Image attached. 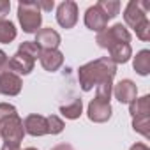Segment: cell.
<instances>
[{
    "instance_id": "obj_1",
    "label": "cell",
    "mask_w": 150,
    "mask_h": 150,
    "mask_svg": "<svg viewBox=\"0 0 150 150\" xmlns=\"http://www.w3.org/2000/svg\"><path fill=\"white\" fill-rule=\"evenodd\" d=\"M115 74H117V65L108 57H101V58H96L78 69V80H80L81 90L90 92L99 83L113 81Z\"/></svg>"
},
{
    "instance_id": "obj_2",
    "label": "cell",
    "mask_w": 150,
    "mask_h": 150,
    "mask_svg": "<svg viewBox=\"0 0 150 150\" xmlns=\"http://www.w3.org/2000/svg\"><path fill=\"white\" fill-rule=\"evenodd\" d=\"M18 21L25 34H35L41 28L42 14L35 2H20L18 4Z\"/></svg>"
},
{
    "instance_id": "obj_3",
    "label": "cell",
    "mask_w": 150,
    "mask_h": 150,
    "mask_svg": "<svg viewBox=\"0 0 150 150\" xmlns=\"http://www.w3.org/2000/svg\"><path fill=\"white\" fill-rule=\"evenodd\" d=\"M96 42L104 50H110L111 46H115L118 42H129L131 44V32L122 23H117V25L106 27L103 32H99L96 37Z\"/></svg>"
},
{
    "instance_id": "obj_4",
    "label": "cell",
    "mask_w": 150,
    "mask_h": 150,
    "mask_svg": "<svg viewBox=\"0 0 150 150\" xmlns=\"http://www.w3.org/2000/svg\"><path fill=\"white\" fill-rule=\"evenodd\" d=\"M23 136H25V129H23V120L20 118V115H13V117L0 120V138L6 143L20 145L23 141Z\"/></svg>"
},
{
    "instance_id": "obj_5",
    "label": "cell",
    "mask_w": 150,
    "mask_h": 150,
    "mask_svg": "<svg viewBox=\"0 0 150 150\" xmlns=\"http://www.w3.org/2000/svg\"><path fill=\"white\" fill-rule=\"evenodd\" d=\"M148 11H150V4L143 2V0H131L124 9V21L127 27H131L132 30L141 25L143 21L148 20Z\"/></svg>"
},
{
    "instance_id": "obj_6",
    "label": "cell",
    "mask_w": 150,
    "mask_h": 150,
    "mask_svg": "<svg viewBox=\"0 0 150 150\" xmlns=\"http://www.w3.org/2000/svg\"><path fill=\"white\" fill-rule=\"evenodd\" d=\"M57 23L62 28H72L78 23V4L72 0H64L57 7Z\"/></svg>"
},
{
    "instance_id": "obj_7",
    "label": "cell",
    "mask_w": 150,
    "mask_h": 150,
    "mask_svg": "<svg viewBox=\"0 0 150 150\" xmlns=\"http://www.w3.org/2000/svg\"><path fill=\"white\" fill-rule=\"evenodd\" d=\"M111 104L108 101H103V99H92L88 103V108H87V117L90 122H96V124H104L111 118Z\"/></svg>"
},
{
    "instance_id": "obj_8",
    "label": "cell",
    "mask_w": 150,
    "mask_h": 150,
    "mask_svg": "<svg viewBox=\"0 0 150 150\" xmlns=\"http://www.w3.org/2000/svg\"><path fill=\"white\" fill-rule=\"evenodd\" d=\"M21 87H23L21 76L11 72L9 69L0 72V94L2 96L14 97V96H18L21 92Z\"/></svg>"
},
{
    "instance_id": "obj_9",
    "label": "cell",
    "mask_w": 150,
    "mask_h": 150,
    "mask_svg": "<svg viewBox=\"0 0 150 150\" xmlns=\"http://www.w3.org/2000/svg\"><path fill=\"white\" fill-rule=\"evenodd\" d=\"M34 65H35V60L30 58L28 55L21 53V51H16L11 58H9V64H7V69L18 76H27L34 71Z\"/></svg>"
},
{
    "instance_id": "obj_10",
    "label": "cell",
    "mask_w": 150,
    "mask_h": 150,
    "mask_svg": "<svg viewBox=\"0 0 150 150\" xmlns=\"http://www.w3.org/2000/svg\"><path fill=\"white\" fill-rule=\"evenodd\" d=\"M113 96L122 104H131L138 97V87L132 80H122L113 85Z\"/></svg>"
},
{
    "instance_id": "obj_11",
    "label": "cell",
    "mask_w": 150,
    "mask_h": 150,
    "mask_svg": "<svg viewBox=\"0 0 150 150\" xmlns=\"http://www.w3.org/2000/svg\"><path fill=\"white\" fill-rule=\"evenodd\" d=\"M60 34L57 30L50 28H39L35 32V44L41 50H58L60 46Z\"/></svg>"
},
{
    "instance_id": "obj_12",
    "label": "cell",
    "mask_w": 150,
    "mask_h": 150,
    "mask_svg": "<svg viewBox=\"0 0 150 150\" xmlns=\"http://www.w3.org/2000/svg\"><path fill=\"white\" fill-rule=\"evenodd\" d=\"M85 25L87 28H90L92 32H103L108 27V18L103 14V11L97 6H90L85 11Z\"/></svg>"
},
{
    "instance_id": "obj_13",
    "label": "cell",
    "mask_w": 150,
    "mask_h": 150,
    "mask_svg": "<svg viewBox=\"0 0 150 150\" xmlns=\"http://www.w3.org/2000/svg\"><path fill=\"white\" fill-rule=\"evenodd\" d=\"M23 129H25V134H30V136H34V138L48 134V129H46V117L37 115V113L28 115V117L23 120Z\"/></svg>"
},
{
    "instance_id": "obj_14",
    "label": "cell",
    "mask_w": 150,
    "mask_h": 150,
    "mask_svg": "<svg viewBox=\"0 0 150 150\" xmlns=\"http://www.w3.org/2000/svg\"><path fill=\"white\" fill-rule=\"evenodd\" d=\"M39 60H41V65H42L44 71L55 72V71H58V69L62 67V64H64V55H62V51H58V50H42Z\"/></svg>"
},
{
    "instance_id": "obj_15",
    "label": "cell",
    "mask_w": 150,
    "mask_h": 150,
    "mask_svg": "<svg viewBox=\"0 0 150 150\" xmlns=\"http://www.w3.org/2000/svg\"><path fill=\"white\" fill-rule=\"evenodd\" d=\"M110 60L117 65V64H125V62H129L131 60V57H132V48H131V44L129 42H118V44H115V46H111L110 50Z\"/></svg>"
},
{
    "instance_id": "obj_16",
    "label": "cell",
    "mask_w": 150,
    "mask_h": 150,
    "mask_svg": "<svg viewBox=\"0 0 150 150\" xmlns=\"http://www.w3.org/2000/svg\"><path fill=\"white\" fill-rule=\"evenodd\" d=\"M132 69L139 76H148L150 74V51L148 50H141L136 53V57L132 58Z\"/></svg>"
},
{
    "instance_id": "obj_17",
    "label": "cell",
    "mask_w": 150,
    "mask_h": 150,
    "mask_svg": "<svg viewBox=\"0 0 150 150\" xmlns=\"http://www.w3.org/2000/svg\"><path fill=\"white\" fill-rule=\"evenodd\" d=\"M129 113L131 117H141V115H150V96H143V97H136L131 104H129Z\"/></svg>"
},
{
    "instance_id": "obj_18",
    "label": "cell",
    "mask_w": 150,
    "mask_h": 150,
    "mask_svg": "<svg viewBox=\"0 0 150 150\" xmlns=\"http://www.w3.org/2000/svg\"><path fill=\"white\" fill-rule=\"evenodd\" d=\"M60 113H62L65 118H69V120L80 118L81 113H83V103H81V99H72L71 103L62 104V106H60Z\"/></svg>"
},
{
    "instance_id": "obj_19",
    "label": "cell",
    "mask_w": 150,
    "mask_h": 150,
    "mask_svg": "<svg viewBox=\"0 0 150 150\" xmlns=\"http://www.w3.org/2000/svg\"><path fill=\"white\" fill-rule=\"evenodd\" d=\"M16 35H18V30H16L14 23L11 20L0 18V42L9 44L16 39Z\"/></svg>"
},
{
    "instance_id": "obj_20",
    "label": "cell",
    "mask_w": 150,
    "mask_h": 150,
    "mask_svg": "<svg viewBox=\"0 0 150 150\" xmlns=\"http://www.w3.org/2000/svg\"><path fill=\"white\" fill-rule=\"evenodd\" d=\"M96 6L103 11V14L108 18V21L113 20L120 11V2H117V0H99Z\"/></svg>"
},
{
    "instance_id": "obj_21",
    "label": "cell",
    "mask_w": 150,
    "mask_h": 150,
    "mask_svg": "<svg viewBox=\"0 0 150 150\" xmlns=\"http://www.w3.org/2000/svg\"><path fill=\"white\" fill-rule=\"evenodd\" d=\"M132 129L139 132L141 136L148 138L150 136V115H141L132 118Z\"/></svg>"
},
{
    "instance_id": "obj_22",
    "label": "cell",
    "mask_w": 150,
    "mask_h": 150,
    "mask_svg": "<svg viewBox=\"0 0 150 150\" xmlns=\"http://www.w3.org/2000/svg\"><path fill=\"white\" fill-rule=\"evenodd\" d=\"M18 51H21V53L28 55V57H30V58H34V60H37V58L41 57V51H42V50L35 44V41H23V42L20 44Z\"/></svg>"
},
{
    "instance_id": "obj_23",
    "label": "cell",
    "mask_w": 150,
    "mask_h": 150,
    "mask_svg": "<svg viewBox=\"0 0 150 150\" xmlns=\"http://www.w3.org/2000/svg\"><path fill=\"white\" fill-rule=\"evenodd\" d=\"M64 127H65V124H64V120H62L60 117H57V115L46 117V129H48V134H60V132L64 131Z\"/></svg>"
},
{
    "instance_id": "obj_24",
    "label": "cell",
    "mask_w": 150,
    "mask_h": 150,
    "mask_svg": "<svg viewBox=\"0 0 150 150\" xmlns=\"http://www.w3.org/2000/svg\"><path fill=\"white\" fill-rule=\"evenodd\" d=\"M111 94H113V81H104V83H99L96 87V97L97 99H103V101L110 103Z\"/></svg>"
},
{
    "instance_id": "obj_25",
    "label": "cell",
    "mask_w": 150,
    "mask_h": 150,
    "mask_svg": "<svg viewBox=\"0 0 150 150\" xmlns=\"http://www.w3.org/2000/svg\"><path fill=\"white\" fill-rule=\"evenodd\" d=\"M134 32H136V37H138V39L148 41V39H150V20H146V21H143L141 25H138V27L134 28Z\"/></svg>"
},
{
    "instance_id": "obj_26",
    "label": "cell",
    "mask_w": 150,
    "mask_h": 150,
    "mask_svg": "<svg viewBox=\"0 0 150 150\" xmlns=\"http://www.w3.org/2000/svg\"><path fill=\"white\" fill-rule=\"evenodd\" d=\"M13 115H18L16 108L9 103H0V120H4L7 117H13Z\"/></svg>"
},
{
    "instance_id": "obj_27",
    "label": "cell",
    "mask_w": 150,
    "mask_h": 150,
    "mask_svg": "<svg viewBox=\"0 0 150 150\" xmlns=\"http://www.w3.org/2000/svg\"><path fill=\"white\" fill-rule=\"evenodd\" d=\"M9 11H11V2L9 0H0V18H6Z\"/></svg>"
},
{
    "instance_id": "obj_28",
    "label": "cell",
    "mask_w": 150,
    "mask_h": 150,
    "mask_svg": "<svg viewBox=\"0 0 150 150\" xmlns=\"http://www.w3.org/2000/svg\"><path fill=\"white\" fill-rule=\"evenodd\" d=\"M7 64H9L7 53H6L4 50H0V72H2V71H7Z\"/></svg>"
},
{
    "instance_id": "obj_29",
    "label": "cell",
    "mask_w": 150,
    "mask_h": 150,
    "mask_svg": "<svg viewBox=\"0 0 150 150\" xmlns=\"http://www.w3.org/2000/svg\"><path fill=\"white\" fill-rule=\"evenodd\" d=\"M37 4V7L41 9V11H51L53 7H55V2L53 0H48V2H35Z\"/></svg>"
},
{
    "instance_id": "obj_30",
    "label": "cell",
    "mask_w": 150,
    "mask_h": 150,
    "mask_svg": "<svg viewBox=\"0 0 150 150\" xmlns=\"http://www.w3.org/2000/svg\"><path fill=\"white\" fill-rule=\"evenodd\" d=\"M51 150H74V148H72V145H69V143H60V145H55Z\"/></svg>"
},
{
    "instance_id": "obj_31",
    "label": "cell",
    "mask_w": 150,
    "mask_h": 150,
    "mask_svg": "<svg viewBox=\"0 0 150 150\" xmlns=\"http://www.w3.org/2000/svg\"><path fill=\"white\" fill-rule=\"evenodd\" d=\"M0 150H21L20 148V145H11V143H4L2 145V148Z\"/></svg>"
},
{
    "instance_id": "obj_32",
    "label": "cell",
    "mask_w": 150,
    "mask_h": 150,
    "mask_svg": "<svg viewBox=\"0 0 150 150\" xmlns=\"http://www.w3.org/2000/svg\"><path fill=\"white\" fill-rule=\"evenodd\" d=\"M129 150H150V148H148L145 143H134V145H132Z\"/></svg>"
},
{
    "instance_id": "obj_33",
    "label": "cell",
    "mask_w": 150,
    "mask_h": 150,
    "mask_svg": "<svg viewBox=\"0 0 150 150\" xmlns=\"http://www.w3.org/2000/svg\"><path fill=\"white\" fill-rule=\"evenodd\" d=\"M25 150H37V148H34V146H28V148H25Z\"/></svg>"
}]
</instances>
